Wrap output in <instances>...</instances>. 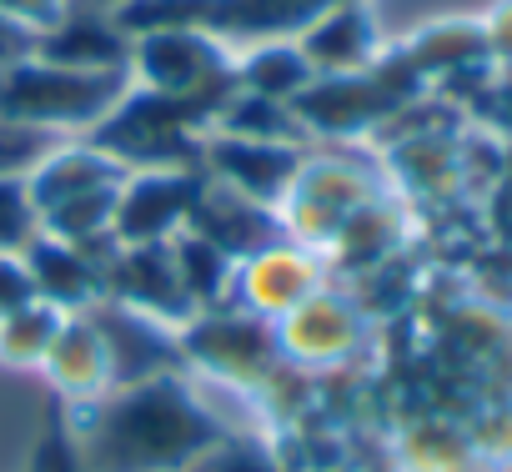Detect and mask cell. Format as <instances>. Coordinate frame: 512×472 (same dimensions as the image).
<instances>
[{
  "mask_svg": "<svg viewBox=\"0 0 512 472\" xmlns=\"http://www.w3.org/2000/svg\"><path fill=\"white\" fill-rule=\"evenodd\" d=\"M66 432L76 437L91 472H186V462L226 427L206 412L196 382L171 372L71 407Z\"/></svg>",
  "mask_w": 512,
  "mask_h": 472,
  "instance_id": "1",
  "label": "cell"
},
{
  "mask_svg": "<svg viewBox=\"0 0 512 472\" xmlns=\"http://www.w3.org/2000/svg\"><path fill=\"white\" fill-rule=\"evenodd\" d=\"M382 191H392V186H387L382 156L367 141H317V146H307V156L277 206L282 236H292V242H302L312 252H327L342 221Z\"/></svg>",
  "mask_w": 512,
  "mask_h": 472,
  "instance_id": "2",
  "label": "cell"
},
{
  "mask_svg": "<svg viewBox=\"0 0 512 472\" xmlns=\"http://www.w3.org/2000/svg\"><path fill=\"white\" fill-rule=\"evenodd\" d=\"M131 91V71H71L56 61H21L0 71V121L51 136H91Z\"/></svg>",
  "mask_w": 512,
  "mask_h": 472,
  "instance_id": "3",
  "label": "cell"
},
{
  "mask_svg": "<svg viewBox=\"0 0 512 472\" xmlns=\"http://www.w3.org/2000/svg\"><path fill=\"white\" fill-rule=\"evenodd\" d=\"M427 86L412 76V66L397 56V46H387L367 71L352 76H317L297 101V121L307 131V141H372L377 126L407 106L412 96H422Z\"/></svg>",
  "mask_w": 512,
  "mask_h": 472,
  "instance_id": "4",
  "label": "cell"
},
{
  "mask_svg": "<svg viewBox=\"0 0 512 472\" xmlns=\"http://www.w3.org/2000/svg\"><path fill=\"white\" fill-rule=\"evenodd\" d=\"M176 337H181V367L191 377L236 387L246 397L262 392V382L287 362L282 357V342H277V322L251 317L241 307L196 312Z\"/></svg>",
  "mask_w": 512,
  "mask_h": 472,
  "instance_id": "5",
  "label": "cell"
},
{
  "mask_svg": "<svg viewBox=\"0 0 512 472\" xmlns=\"http://www.w3.org/2000/svg\"><path fill=\"white\" fill-rule=\"evenodd\" d=\"M131 86L206 101L211 111H221L226 96L236 91L231 46L206 26L141 31V36H131Z\"/></svg>",
  "mask_w": 512,
  "mask_h": 472,
  "instance_id": "6",
  "label": "cell"
},
{
  "mask_svg": "<svg viewBox=\"0 0 512 472\" xmlns=\"http://www.w3.org/2000/svg\"><path fill=\"white\" fill-rule=\"evenodd\" d=\"M277 342H282L287 362H297L307 372H337L372 352L377 322L357 307V297L342 282H327L322 292H312L302 307H292L277 322Z\"/></svg>",
  "mask_w": 512,
  "mask_h": 472,
  "instance_id": "7",
  "label": "cell"
},
{
  "mask_svg": "<svg viewBox=\"0 0 512 472\" xmlns=\"http://www.w3.org/2000/svg\"><path fill=\"white\" fill-rule=\"evenodd\" d=\"M201 166H161V171H126L116 191V221L111 236L121 247H151L171 242L191 226L196 196H201Z\"/></svg>",
  "mask_w": 512,
  "mask_h": 472,
  "instance_id": "8",
  "label": "cell"
},
{
  "mask_svg": "<svg viewBox=\"0 0 512 472\" xmlns=\"http://www.w3.org/2000/svg\"><path fill=\"white\" fill-rule=\"evenodd\" d=\"M327 282H332V272H327L322 252L292 242V236H277V242L256 247L251 257L236 262L231 307H241L251 317H267V322H282L292 307H302Z\"/></svg>",
  "mask_w": 512,
  "mask_h": 472,
  "instance_id": "9",
  "label": "cell"
},
{
  "mask_svg": "<svg viewBox=\"0 0 512 472\" xmlns=\"http://www.w3.org/2000/svg\"><path fill=\"white\" fill-rule=\"evenodd\" d=\"M412 236H417V211L397 191H382L342 221V231L327 242L322 262H327L332 282H357V277L377 272L382 262L412 252Z\"/></svg>",
  "mask_w": 512,
  "mask_h": 472,
  "instance_id": "10",
  "label": "cell"
},
{
  "mask_svg": "<svg viewBox=\"0 0 512 472\" xmlns=\"http://www.w3.org/2000/svg\"><path fill=\"white\" fill-rule=\"evenodd\" d=\"M101 302H116L136 317H151L171 332H181L196 307L176 277V262H171V242H151V247H116V257L106 262V297Z\"/></svg>",
  "mask_w": 512,
  "mask_h": 472,
  "instance_id": "11",
  "label": "cell"
},
{
  "mask_svg": "<svg viewBox=\"0 0 512 472\" xmlns=\"http://www.w3.org/2000/svg\"><path fill=\"white\" fill-rule=\"evenodd\" d=\"M307 146H277V141H241L226 131H206L201 136V176L262 201V206H282L297 166H302Z\"/></svg>",
  "mask_w": 512,
  "mask_h": 472,
  "instance_id": "12",
  "label": "cell"
},
{
  "mask_svg": "<svg viewBox=\"0 0 512 472\" xmlns=\"http://www.w3.org/2000/svg\"><path fill=\"white\" fill-rule=\"evenodd\" d=\"M292 41L302 46V56H307V66H312L317 76L367 71V66L387 51L372 0H332V6H322Z\"/></svg>",
  "mask_w": 512,
  "mask_h": 472,
  "instance_id": "13",
  "label": "cell"
},
{
  "mask_svg": "<svg viewBox=\"0 0 512 472\" xmlns=\"http://www.w3.org/2000/svg\"><path fill=\"white\" fill-rule=\"evenodd\" d=\"M36 56L71 71H131V36L111 11L71 0L46 31H36Z\"/></svg>",
  "mask_w": 512,
  "mask_h": 472,
  "instance_id": "14",
  "label": "cell"
},
{
  "mask_svg": "<svg viewBox=\"0 0 512 472\" xmlns=\"http://www.w3.org/2000/svg\"><path fill=\"white\" fill-rule=\"evenodd\" d=\"M101 337H106V352H111V377L116 387H131V382H151V377H171V372H186L181 367V337L151 317H136L116 302H96L91 307Z\"/></svg>",
  "mask_w": 512,
  "mask_h": 472,
  "instance_id": "15",
  "label": "cell"
},
{
  "mask_svg": "<svg viewBox=\"0 0 512 472\" xmlns=\"http://www.w3.org/2000/svg\"><path fill=\"white\" fill-rule=\"evenodd\" d=\"M36 372L51 382V392L66 407L101 402L116 387L111 352H106V337H101V327H96L91 312H76V317L61 322V332H56V342H51V352H46V362Z\"/></svg>",
  "mask_w": 512,
  "mask_h": 472,
  "instance_id": "16",
  "label": "cell"
},
{
  "mask_svg": "<svg viewBox=\"0 0 512 472\" xmlns=\"http://www.w3.org/2000/svg\"><path fill=\"white\" fill-rule=\"evenodd\" d=\"M26 272H31V292L41 302H51L56 312L76 317V312H91L101 297H106V262L91 257L86 247H71L61 236H36V242L21 252Z\"/></svg>",
  "mask_w": 512,
  "mask_h": 472,
  "instance_id": "17",
  "label": "cell"
},
{
  "mask_svg": "<svg viewBox=\"0 0 512 472\" xmlns=\"http://www.w3.org/2000/svg\"><path fill=\"white\" fill-rule=\"evenodd\" d=\"M196 236H206V242H216L226 257H251L256 247H267L282 236V221H277V206H262L251 201L221 181H201V196H196V211H191V226Z\"/></svg>",
  "mask_w": 512,
  "mask_h": 472,
  "instance_id": "18",
  "label": "cell"
},
{
  "mask_svg": "<svg viewBox=\"0 0 512 472\" xmlns=\"http://www.w3.org/2000/svg\"><path fill=\"white\" fill-rule=\"evenodd\" d=\"M121 166L116 156H106L91 136H66L56 141V151L26 176V191H31V206L36 216H46L51 206L71 201V196H86V191H101V186H121Z\"/></svg>",
  "mask_w": 512,
  "mask_h": 472,
  "instance_id": "19",
  "label": "cell"
},
{
  "mask_svg": "<svg viewBox=\"0 0 512 472\" xmlns=\"http://www.w3.org/2000/svg\"><path fill=\"white\" fill-rule=\"evenodd\" d=\"M397 56L412 66V76L432 91L437 81H447L452 71H467V66H482L492 61L487 56V36H482V21L472 16H447V21H432L422 31H412Z\"/></svg>",
  "mask_w": 512,
  "mask_h": 472,
  "instance_id": "20",
  "label": "cell"
},
{
  "mask_svg": "<svg viewBox=\"0 0 512 472\" xmlns=\"http://www.w3.org/2000/svg\"><path fill=\"white\" fill-rule=\"evenodd\" d=\"M231 71H236V91L267 96V101H282V106H292L317 81V71L307 66V56L292 36H267V41L231 46Z\"/></svg>",
  "mask_w": 512,
  "mask_h": 472,
  "instance_id": "21",
  "label": "cell"
},
{
  "mask_svg": "<svg viewBox=\"0 0 512 472\" xmlns=\"http://www.w3.org/2000/svg\"><path fill=\"white\" fill-rule=\"evenodd\" d=\"M171 262H176V277H181L196 312L231 307L236 257H226L216 242H206V236H196V231H181V236H171Z\"/></svg>",
  "mask_w": 512,
  "mask_h": 472,
  "instance_id": "22",
  "label": "cell"
},
{
  "mask_svg": "<svg viewBox=\"0 0 512 472\" xmlns=\"http://www.w3.org/2000/svg\"><path fill=\"white\" fill-rule=\"evenodd\" d=\"M211 131H226V136H241V141L312 146L292 106H282V101H267V96H251V91H231V96H226V106L216 111Z\"/></svg>",
  "mask_w": 512,
  "mask_h": 472,
  "instance_id": "23",
  "label": "cell"
},
{
  "mask_svg": "<svg viewBox=\"0 0 512 472\" xmlns=\"http://www.w3.org/2000/svg\"><path fill=\"white\" fill-rule=\"evenodd\" d=\"M61 322H66V312H56L41 297H31V302H21L11 312H0V367H31L36 372L46 362Z\"/></svg>",
  "mask_w": 512,
  "mask_h": 472,
  "instance_id": "24",
  "label": "cell"
},
{
  "mask_svg": "<svg viewBox=\"0 0 512 472\" xmlns=\"http://www.w3.org/2000/svg\"><path fill=\"white\" fill-rule=\"evenodd\" d=\"M186 472H297L272 432H221L211 447H201Z\"/></svg>",
  "mask_w": 512,
  "mask_h": 472,
  "instance_id": "25",
  "label": "cell"
},
{
  "mask_svg": "<svg viewBox=\"0 0 512 472\" xmlns=\"http://www.w3.org/2000/svg\"><path fill=\"white\" fill-rule=\"evenodd\" d=\"M56 141H66V136H51V131H36L21 121H0V176L26 181L56 151Z\"/></svg>",
  "mask_w": 512,
  "mask_h": 472,
  "instance_id": "26",
  "label": "cell"
},
{
  "mask_svg": "<svg viewBox=\"0 0 512 472\" xmlns=\"http://www.w3.org/2000/svg\"><path fill=\"white\" fill-rule=\"evenodd\" d=\"M36 236H41V216H36V206H31L26 181L0 176V252L21 257Z\"/></svg>",
  "mask_w": 512,
  "mask_h": 472,
  "instance_id": "27",
  "label": "cell"
},
{
  "mask_svg": "<svg viewBox=\"0 0 512 472\" xmlns=\"http://www.w3.org/2000/svg\"><path fill=\"white\" fill-rule=\"evenodd\" d=\"M472 121L497 131V136H512V66H497V81H492V91H487V101Z\"/></svg>",
  "mask_w": 512,
  "mask_h": 472,
  "instance_id": "28",
  "label": "cell"
},
{
  "mask_svg": "<svg viewBox=\"0 0 512 472\" xmlns=\"http://www.w3.org/2000/svg\"><path fill=\"white\" fill-rule=\"evenodd\" d=\"M31 472H91V467H86V457H81L76 437L61 427V432H51V437L41 442V452H36V467H31Z\"/></svg>",
  "mask_w": 512,
  "mask_h": 472,
  "instance_id": "29",
  "label": "cell"
},
{
  "mask_svg": "<svg viewBox=\"0 0 512 472\" xmlns=\"http://www.w3.org/2000/svg\"><path fill=\"white\" fill-rule=\"evenodd\" d=\"M482 36H487L492 66H512V0H502V6L482 16Z\"/></svg>",
  "mask_w": 512,
  "mask_h": 472,
  "instance_id": "30",
  "label": "cell"
},
{
  "mask_svg": "<svg viewBox=\"0 0 512 472\" xmlns=\"http://www.w3.org/2000/svg\"><path fill=\"white\" fill-rule=\"evenodd\" d=\"M31 56H36V31L0 11V71H11V66H21Z\"/></svg>",
  "mask_w": 512,
  "mask_h": 472,
  "instance_id": "31",
  "label": "cell"
},
{
  "mask_svg": "<svg viewBox=\"0 0 512 472\" xmlns=\"http://www.w3.org/2000/svg\"><path fill=\"white\" fill-rule=\"evenodd\" d=\"M31 297H36V292H31L26 262L11 257V252H0V312H11V307H21V302H31Z\"/></svg>",
  "mask_w": 512,
  "mask_h": 472,
  "instance_id": "32",
  "label": "cell"
},
{
  "mask_svg": "<svg viewBox=\"0 0 512 472\" xmlns=\"http://www.w3.org/2000/svg\"><path fill=\"white\" fill-rule=\"evenodd\" d=\"M86 6H96V11H111V16H116V11L136 6V0H86Z\"/></svg>",
  "mask_w": 512,
  "mask_h": 472,
  "instance_id": "33",
  "label": "cell"
},
{
  "mask_svg": "<svg viewBox=\"0 0 512 472\" xmlns=\"http://www.w3.org/2000/svg\"><path fill=\"white\" fill-rule=\"evenodd\" d=\"M497 472H512V457H507V462H497Z\"/></svg>",
  "mask_w": 512,
  "mask_h": 472,
  "instance_id": "34",
  "label": "cell"
},
{
  "mask_svg": "<svg viewBox=\"0 0 512 472\" xmlns=\"http://www.w3.org/2000/svg\"><path fill=\"white\" fill-rule=\"evenodd\" d=\"M337 472H352V467H337Z\"/></svg>",
  "mask_w": 512,
  "mask_h": 472,
  "instance_id": "35",
  "label": "cell"
}]
</instances>
